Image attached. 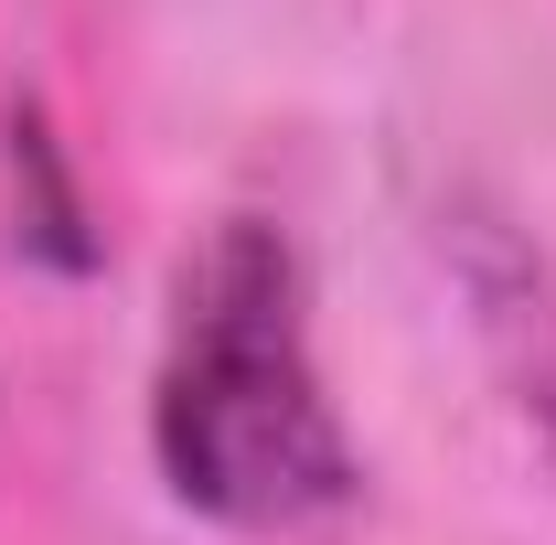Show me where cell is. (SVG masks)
Masks as SVG:
<instances>
[{
    "instance_id": "cell-1",
    "label": "cell",
    "mask_w": 556,
    "mask_h": 545,
    "mask_svg": "<svg viewBox=\"0 0 556 545\" xmlns=\"http://www.w3.org/2000/svg\"><path fill=\"white\" fill-rule=\"evenodd\" d=\"M150 460L172 503L236 535H300L353 503V439L321 396L300 257L268 214H225L172 278Z\"/></svg>"
},
{
    "instance_id": "cell-2",
    "label": "cell",
    "mask_w": 556,
    "mask_h": 545,
    "mask_svg": "<svg viewBox=\"0 0 556 545\" xmlns=\"http://www.w3.org/2000/svg\"><path fill=\"white\" fill-rule=\"evenodd\" d=\"M11 182H22V236L54 257V268H86V214H75V193H65V161H54V129L43 118H11Z\"/></svg>"
}]
</instances>
